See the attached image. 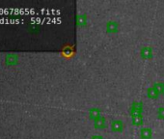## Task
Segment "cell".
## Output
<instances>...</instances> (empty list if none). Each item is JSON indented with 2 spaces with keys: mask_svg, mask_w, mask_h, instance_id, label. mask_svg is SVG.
<instances>
[]
</instances>
